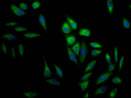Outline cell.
<instances>
[{"label":"cell","mask_w":131,"mask_h":98,"mask_svg":"<svg viewBox=\"0 0 131 98\" xmlns=\"http://www.w3.org/2000/svg\"><path fill=\"white\" fill-rule=\"evenodd\" d=\"M8 7L13 18L18 21H23L29 18L34 15H36L38 12L37 11L29 12L24 11L21 9L17 4L13 2H9Z\"/></svg>","instance_id":"cell-1"},{"label":"cell","mask_w":131,"mask_h":98,"mask_svg":"<svg viewBox=\"0 0 131 98\" xmlns=\"http://www.w3.org/2000/svg\"><path fill=\"white\" fill-rule=\"evenodd\" d=\"M41 59L42 65V76L43 78H48L53 77V71L50 62L48 59L47 56L42 55Z\"/></svg>","instance_id":"cell-2"},{"label":"cell","mask_w":131,"mask_h":98,"mask_svg":"<svg viewBox=\"0 0 131 98\" xmlns=\"http://www.w3.org/2000/svg\"><path fill=\"white\" fill-rule=\"evenodd\" d=\"M36 20L37 24L41 30L48 36L49 34V23L46 16L42 11H38L36 15Z\"/></svg>","instance_id":"cell-3"},{"label":"cell","mask_w":131,"mask_h":98,"mask_svg":"<svg viewBox=\"0 0 131 98\" xmlns=\"http://www.w3.org/2000/svg\"><path fill=\"white\" fill-rule=\"evenodd\" d=\"M21 37L25 39L31 40L34 39L46 38L48 37L45 33L41 31H30L21 33Z\"/></svg>","instance_id":"cell-4"},{"label":"cell","mask_w":131,"mask_h":98,"mask_svg":"<svg viewBox=\"0 0 131 98\" xmlns=\"http://www.w3.org/2000/svg\"><path fill=\"white\" fill-rule=\"evenodd\" d=\"M0 38L7 43L13 44L15 42L19 41L20 36L14 32L7 31L0 34Z\"/></svg>","instance_id":"cell-5"},{"label":"cell","mask_w":131,"mask_h":98,"mask_svg":"<svg viewBox=\"0 0 131 98\" xmlns=\"http://www.w3.org/2000/svg\"><path fill=\"white\" fill-rule=\"evenodd\" d=\"M47 57L50 62L51 63L53 72L54 71L57 78L61 80H63L65 77V72L64 70L59 66V64L53 61L50 56H47Z\"/></svg>","instance_id":"cell-6"},{"label":"cell","mask_w":131,"mask_h":98,"mask_svg":"<svg viewBox=\"0 0 131 98\" xmlns=\"http://www.w3.org/2000/svg\"><path fill=\"white\" fill-rule=\"evenodd\" d=\"M42 81L44 83L51 87H61L63 84L58 78L52 77L48 78H43Z\"/></svg>","instance_id":"cell-7"},{"label":"cell","mask_w":131,"mask_h":98,"mask_svg":"<svg viewBox=\"0 0 131 98\" xmlns=\"http://www.w3.org/2000/svg\"><path fill=\"white\" fill-rule=\"evenodd\" d=\"M109 89V86L108 84H104L98 86L92 92L93 96H99L105 95L108 92Z\"/></svg>","instance_id":"cell-8"},{"label":"cell","mask_w":131,"mask_h":98,"mask_svg":"<svg viewBox=\"0 0 131 98\" xmlns=\"http://www.w3.org/2000/svg\"><path fill=\"white\" fill-rule=\"evenodd\" d=\"M113 73V72H107L102 73L99 75L95 80V86H97L100 84L106 82L110 79Z\"/></svg>","instance_id":"cell-9"},{"label":"cell","mask_w":131,"mask_h":98,"mask_svg":"<svg viewBox=\"0 0 131 98\" xmlns=\"http://www.w3.org/2000/svg\"><path fill=\"white\" fill-rule=\"evenodd\" d=\"M21 96L25 98H37L41 96L39 92L31 89H28L20 92Z\"/></svg>","instance_id":"cell-10"},{"label":"cell","mask_w":131,"mask_h":98,"mask_svg":"<svg viewBox=\"0 0 131 98\" xmlns=\"http://www.w3.org/2000/svg\"><path fill=\"white\" fill-rule=\"evenodd\" d=\"M16 48L19 58L21 60H23L26 55V50L24 43L22 41H18L16 44Z\"/></svg>","instance_id":"cell-11"},{"label":"cell","mask_w":131,"mask_h":98,"mask_svg":"<svg viewBox=\"0 0 131 98\" xmlns=\"http://www.w3.org/2000/svg\"><path fill=\"white\" fill-rule=\"evenodd\" d=\"M87 54V48L86 43L84 41L82 42L80 49V62L83 63L86 59Z\"/></svg>","instance_id":"cell-12"},{"label":"cell","mask_w":131,"mask_h":98,"mask_svg":"<svg viewBox=\"0 0 131 98\" xmlns=\"http://www.w3.org/2000/svg\"><path fill=\"white\" fill-rule=\"evenodd\" d=\"M20 25V22L17 20L7 21L2 23L1 25L3 27L11 29L17 25Z\"/></svg>","instance_id":"cell-13"},{"label":"cell","mask_w":131,"mask_h":98,"mask_svg":"<svg viewBox=\"0 0 131 98\" xmlns=\"http://www.w3.org/2000/svg\"><path fill=\"white\" fill-rule=\"evenodd\" d=\"M43 5L41 0H33L30 3V8L33 11H37L42 7Z\"/></svg>","instance_id":"cell-14"},{"label":"cell","mask_w":131,"mask_h":98,"mask_svg":"<svg viewBox=\"0 0 131 98\" xmlns=\"http://www.w3.org/2000/svg\"><path fill=\"white\" fill-rule=\"evenodd\" d=\"M31 29L29 27L19 25L13 28V32L16 33H23L30 31Z\"/></svg>","instance_id":"cell-15"},{"label":"cell","mask_w":131,"mask_h":98,"mask_svg":"<svg viewBox=\"0 0 131 98\" xmlns=\"http://www.w3.org/2000/svg\"><path fill=\"white\" fill-rule=\"evenodd\" d=\"M10 47L8 45L7 43L5 41L2 40L1 41V51L2 54L5 57L9 55Z\"/></svg>","instance_id":"cell-16"},{"label":"cell","mask_w":131,"mask_h":98,"mask_svg":"<svg viewBox=\"0 0 131 98\" xmlns=\"http://www.w3.org/2000/svg\"><path fill=\"white\" fill-rule=\"evenodd\" d=\"M61 29L62 33L65 34H69L72 31L71 25L68 22L66 21L64 22L62 24Z\"/></svg>","instance_id":"cell-17"},{"label":"cell","mask_w":131,"mask_h":98,"mask_svg":"<svg viewBox=\"0 0 131 98\" xmlns=\"http://www.w3.org/2000/svg\"><path fill=\"white\" fill-rule=\"evenodd\" d=\"M67 49L68 57L69 58L70 60L72 62L75 64L77 66H79V64L78 63L75 54L73 52H72V50H71V49L68 46L67 47Z\"/></svg>","instance_id":"cell-18"},{"label":"cell","mask_w":131,"mask_h":98,"mask_svg":"<svg viewBox=\"0 0 131 98\" xmlns=\"http://www.w3.org/2000/svg\"><path fill=\"white\" fill-rule=\"evenodd\" d=\"M9 47V52L11 59L14 62H16L17 60L16 47L14 45H11Z\"/></svg>","instance_id":"cell-19"},{"label":"cell","mask_w":131,"mask_h":98,"mask_svg":"<svg viewBox=\"0 0 131 98\" xmlns=\"http://www.w3.org/2000/svg\"><path fill=\"white\" fill-rule=\"evenodd\" d=\"M65 16L67 20L68 21V22L72 29L74 30H77L78 29V23L68 14H65Z\"/></svg>","instance_id":"cell-20"},{"label":"cell","mask_w":131,"mask_h":98,"mask_svg":"<svg viewBox=\"0 0 131 98\" xmlns=\"http://www.w3.org/2000/svg\"><path fill=\"white\" fill-rule=\"evenodd\" d=\"M90 83V80H87L84 81H78L77 82V85L78 86L80 90L82 92H84L86 90Z\"/></svg>","instance_id":"cell-21"},{"label":"cell","mask_w":131,"mask_h":98,"mask_svg":"<svg viewBox=\"0 0 131 98\" xmlns=\"http://www.w3.org/2000/svg\"><path fill=\"white\" fill-rule=\"evenodd\" d=\"M119 90H120V88L118 87H113L108 93V95H107L108 97L110 98L116 97L118 94Z\"/></svg>","instance_id":"cell-22"},{"label":"cell","mask_w":131,"mask_h":98,"mask_svg":"<svg viewBox=\"0 0 131 98\" xmlns=\"http://www.w3.org/2000/svg\"><path fill=\"white\" fill-rule=\"evenodd\" d=\"M18 6L24 11L29 12L30 8V6L28 3L25 1H19L17 4Z\"/></svg>","instance_id":"cell-23"},{"label":"cell","mask_w":131,"mask_h":98,"mask_svg":"<svg viewBox=\"0 0 131 98\" xmlns=\"http://www.w3.org/2000/svg\"><path fill=\"white\" fill-rule=\"evenodd\" d=\"M66 45L67 46H71L75 43L76 39L75 36L71 35H66L65 37Z\"/></svg>","instance_id":"cell-24"},{"label":"cell","mask_w":131,"mask_h":98,"mask_svg":"<svg viewBox=\"0 0 131 98\" xmlns=\"http://www.w3.org/2000/svg\"><path fill=\"white\" fill-rule=\"evenodd\" d=\"M111 83L116 85H122L124 84V80L120 77L116 76L111 80Z\"/></svg>","instance_id":"cell-25"},{"label":"cell","mask_w":131,"mask_h":98,"mask_svg":"<svg viewBox=\"0 0 131 98\" xmlns=\"http://www.w3.org/2000/svg\"><path fill=\"white\" fill-rule=\"evenodd\" d=\"M79 35L83 36L89 37L91 34V31L88 29L83 28L79 30Z\"/></svg>","instance_id":"cell-26"},{"label":"cell","mask_w":131,"mask_h":98,"mask_svg":"<svg viewBox=\"0 0 131 98\" xmlns=\"http://www.w3.org/2000/svg\"><path fill=\"white\" fill-rule=\"evenodd\" d=\"M70 49L73 50L75 54L79 57L80 49V43L79 42H77Z\"/></svg>","instance_id":"cell-27"},{"label":"cell","mask_w":131,"mask_h":98,"mask_svg":"<svg viewBox=\"0 0 131 98\" xmlns=\"http://www.w3.org/2000/svg\"><path fill=\"white\" fill-rule=\"evenodd\" d=\"M96 63V60H95L91 61L86 66V68L84 71V73H86L88 72L90 70L92 69L95 66Z\"/></svg>","instance_id":"cell-28"},{"label":"cell","mask_w":131,"mask_h":98,"mask_svg":"<svg viewBox=\"0 0 131 98\" xmlns=\"http://www.w3.org/2000/svg\"><path fill=\"white\" fill-rule=\"evenodd\" d=\"M107 4L109 12L110 13L112 14L113 12V7H114L113 1H111V0L107 1Z\"/></svg>","instance_id":"cell-29"},{"label":"cell","mask_w":131,"mask_h":98,"mask_svg":"<svg viewBox=\"0 0 131 98\" xmlns=\"http://www.w3.org/2000/svg\"><path fill=\"white\" fill-rule=\"evenodd\" d=\"M93 72H89L87 74H85L82 77L80 78V81H86L88 80L89 78L92 76L93 75Z\"/></svg>","instance_id":"cell-30"},{"label":"cell","mask_w":131,"mask_h":98,"mask_svg":"<svg viewBox=\"0 0 131 98\" xmlns=\"http://www.w3.org/2000/svg\"><path fill=\"white\" fill-rule=\"evenodd\" d=\"M122 23L124 27L127 29H129L130 25V23L125 17L123 18Z\"/></svg>","instance_id":"cell-31"},{"label":"cell","mask_w":131,"mask_h":98,"mask_svg":"<svg viewBox=\"0 0 131 98\" xmlns=\"http://www.w3.org/2000/svg\"><path fill=\"white\" fill-rule=\"evenodd\" d=\"M114 57L115 61L117 62L118 59V50L116 46L114 47Z\"/></svg>","instance_id":"cell-32"},{"label":"cell","mask_w":131,"mask_h":98,"mask_svg":"<svg viewBox=\"0 0 131 98\" xmlns=\"http://www.w3.org/2000/svg\"><path fill=\"white\" fill-rule=\"evenodd\" d=\"M102 52L101 50H92L91 51V55L92 56H96L98 55Z\"/></svg>","instance_id":"cell-33"},{"label":"cell","mask_w":131,"mask_h":98,"mask_svg":"<svg viewBox=\"0 0 131 98\" xmlns=\"http://www.w3.org/2000/svg\"><path fill=\"white\" fill-rule=\"evenodd\" d=\"M125 57L124 55L122 56L121 59L120 60L119 63V71L121 72L122 68L123 65V64L124 60Z\"/></svg>","instance_id":"cell-34"},{"label":"cell","mask_w":131,"mask_h":98,"mask_svg":"<svg viewBox=\"0 0 131 98\" xmlns=\"http://www.w3.org/2000/svg\"><path fill=\"white\" fill-rule=\"evenodd\" d=\"M90 45L94 48H102L103 46L101 44H99L96 42H91L90 43Z\"/></svg>","instance_id":"cell-35"},{"label":"cell","mask_w":131,"mask_h":98,"mask_svg":"<svg viewBox=\"0 0 131 98\" xmlns=\"http://www.w3.org/2000/svg\"><path fill=\"white\" fill-rule=\"evenodd\" d=\"M109 64V65L108 68V72H112L115 68V64L111 63Z\"/></svg>","instance_id":"cell-36"},{"label":"cell","mask_w":131,"mask_h":98,"mask_svg":"<svg viewBox=\"0 0 131 98\" xmlns=\"http://www.w3.org/2000/svg\"><path fill=\"white\" fill-rule=\"evenodd\" d=\"M105 58L107 63L108 64H110L111 63V58L109 54L108 53H106L105 54Z\"/></svg>","instance_id":"cell-37"},{"label":"cell","mask_w":131,"mask_h":98,"mask_svg":"<svg viewBox=\"0 0 131 98\" xmlns=\"http://www.w3.org/2000/svg\"><path fill=\"white\" fill-rule=\"evenodd\" d=\"M90 90H91V89H89L84 94L83 97V98H88L89 97Z\"/></svg>","instance_id":"cell-38"}]
</instances>
